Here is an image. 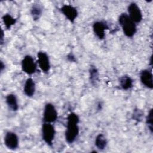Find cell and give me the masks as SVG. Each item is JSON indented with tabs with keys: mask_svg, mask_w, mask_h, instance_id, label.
<instances>
[{
	"mask_svg": "<svg viewBox=\"0 0 153 153\" xmlns=\"http://www.w3.org/2000/svg\"><path fill=\"white\" fill-rule=\"evenodd\" d=\"M35 83L33 79L32 78H27L23 87L24 93L28 97L32 96L35 94Z\"/></svg>",
	"mask_w": 153,
	"mask_h": 153,
	"instance_id": "cell-12",
	"label": "cell"
},
{
	"mask_svg": "<svg viewBox=\"0 0 153 153\" xmlns=\"http://www.w3.org/2000/svg\"><path fill=\"white\" fill-rule=\"evenodd\" d=\"M0 68H1V71L2 72L3 70H4V69L5 68V65L4 64V63L2 62V61H1V67H0Z\"/></svg>",
	"mask_w": 153,
	"mask_h": 153,
	"instance_id": "cell-23",
	"label": "cell"
},
{
	"mask_svg": "<svg viewBox=\"0 0 153 153\" xmlns=\"http://www.w3.org/2000/svg\"><path fill=\"white\" fill-rule=\"evenodd\" d=\"M143 114H144V113L142 110H140L138 108H136L133 111V113L132 114V118L134 120H136L138 122L141 121L143 118Z\"/></svg>",
	"mask_w": 153,
	"mask_h": 153,
	"instance_id": "cell-20",
	"label": "cell"
},
{
	"mask_svg": "<svg viewBox=\"0 0 153 153\" xmlns=\"http://www.w3.org/2000/svg\"><path fill=\"white\" fill-rule=\"evenodd\" d=\"M89 75H90V81L91 84L95 86L97 85L99 82V74L97 69L95 66L91 65L89 69Z\"/></svg>",
	"mask_w": 153,
	"mask_h": 153,
	"instance_id": "cell-15",
	"label": "cell"
},
{
	"mask_svg": "<svg viewBox=\"0 0 153 153\" xmlns=\"http://www.w3.org/2000/svg\"><path fill=\"white\" fill-rule=\"evenodd\" d=\"M146 123L148 127L149 130L151 133H152L153 131V112L152 109H151L146 116Z\"/></svg>",
	"mask_w": 153,
	"mask_h": 153,
	"instance_id": "cell-19",
	"label": "cell"
},
{
	"mask_svg": "<svg viewBox=\"0 0 153 153\" xmlns=\"http://www.w3.org/2000/svg\"><path fill=\"white\" fill-rule=\"evenodd\" d=\"M118 23L126 36L131 38L136 32V25L127 14H120L118 17Z\"/></svg>",
	"mask_w": 153,
	"mask_h": 153,
	"instance_id": "cell-2",
	"label": "cell"
},
{
	"mask_svg": "<svg viewBox=\"0 0 153 153\" xmlns=\"http://www.w3.org/2000/svg\"><path fill=\"white\" fill-rule=\"evenodd\" d=\"M56 134V130L53 124L49 123H44L42 126V137L44 141L50 146L53 144Z\"/></svg>",
	"mask_w": 153,
	"mask_h": 153,
	"instance_id": "cell-3",
	"label": "cell"
},
{
	"mask_svg": "<svg viewBox=\"0 0 153 153\" xmlns=\"http://www.w3.org/2000/svg\"><path fill=\"white\" fill-rule=\"evenodd\" d=\"M5 102L8 108L13 111H17L19 108L17 99L15 94L10 93L5 97Z\"/></svg>",
	"mask_w": 153,
	"mask_h": 153,
	"instance_id": "cell-13",
	"label": "cell"
},
{
	"mask_svg": "<svg viewBox=\"0 0 153 153\" xmlns=\"http://www.w3.org/2000/svg\"><path fill=\"white\" fill-rule=\"evenodd\" d=\"M119 82L121 87L124 90H127L133 87V81L128 75H125L121 76L120 78Z\"/></svg>",
	"mask_w": 153,
	"mask_h": 153,
	"instance_id": "cell-14",
	"label": "cell"
},
{
	"mask_svg": "<svg viewBox=\"0 0 153 153\" xmlns=\"http://www.w3.org/2000/svg\"><path fill=\"white\" fill-rule=\"evenodd\" d=\"M31 15L34 20H37L39 19L42 14V8L38 4H33L30 10Z\"/></svg>",
	"mask_w": 153,
	"mask_h": 153,
	"instance_id": "cell-17",
	"label": "cell"
},
{
	"mask_svg": "<svg viewBox=\"0 0 153 153\" xmlns=\"http://www.w3.org/2000/svg\"><path fill=\"white\" fill-rule=\"evenodd\" d=\"M22 70L28 75L33 74L36 71V64L30 55L25 56L22 61Z\"/></svg>",
	"mask_w": 153,
	"mask_h": 153,
	"instance_id": "cell-5",
	"label": "cell"
},
{
	"mask_svg": "<svg viewBox=\"0 0 153 153\" xmlns=\"http://www.w3.org/2000/svg\"><path fill=\"white\" fill-rule=\"evenodd\" d=\"M140 81L146 87L152 89L153 88V78L152 72L148 69L142 71L140 74Z\"/></svg>",
	"mask_w": 153,
	"mask_h": 153,
	"instance_id": "cell-11",
	"label": "cell"
},
{
	"mask_svg": "<svg viewBox=\"0 0 153 153\" xmlns=\"http://www.w3.org/2000/svg\"><path fill=\"white\" fill-rule=\"evenodd\" d=\"M4 143L6 147L10 150H15L19 146V138L17 134L13 131H8L4 137Z\"/></svg>",
	"mask_w": 153,
	"mask_h": 153,
	"instance_id": "cell-7",
	"label": "cell"
},
{
	"mask_svg": "<svg viewBox=\"0 0 153 153\" xmlns=\"http://www.w3.org/2000/svg\"><path fill=\"white\" fill-rule=\"evenodd\" d=\"M68 57V59L71 61V62H75V57L74 56V55L72 54H69L67 56Z\"/></svg>",
	"mask_w": 153,
	"mask_h": 153,
	"instance_id": "cell-21",
	"label": "cell"
},
{
	"mask_svg": "<svg viewBox=\"0 0 153 153\" xmlns=\"http://www.w3.org/2000/svg\"><path fill=\"white\" fill-rule=\"evenodd\" d=\"M79 117L75 113L72 112L68 116L66 129L65 131V139L68 143H72L77 138L79 131Z\"/></svg>",
	"mask_w": 153,
	"mask_h": 153,
	"instance_id": "cell-1",
	"label": "cell"
},
{
	"mask_svg": "<svg viewBox=\"0 0 153 153\" xmlns=\"http://www.w3.org/2000/svg\"><path fill=\"white\" fill-rule=\"evenodd\" d=\"M3 40H4V31L1 30V44H3Z\"/></svg>",
	"mask_w": 153,
	"mask_h": 153,
	"instance_id": "cell-22",
	"label": "cell"
},
{
	"mask_svg": "<svg viewBox=\"0 0 153 153\" xmlns=\"http://www.w3.org/2000/svg\"><path fill=\"white\" fill-rule=\"evenodd\" d=\"M107 145V140L103 134H98L95 139V146L100 150L104 149Z\"/></svg>",
	"mask_w": 153,
	"mask_h": 153,
	"instance_id": "cell-16",
	"label": "cell"
},
{
	"mask_svg": "<svg viewBox=\"0 0 153 153\" xmlns=\"http://www.w3.org/2000/svg\"><path fill=\"white\" fill-rule=\"evenodd\" d=\"M2 21L7 29H10L11 27L16 22V19L13 17L10 14H6L2 16Z\"/></svg>",
	"mask_w": 153,
	"mask_h": 153,
	"instance_id": "cell-18",
	"label": "cell"
},
{
	"mask_svg": "<svg viewBox=\"0 0 153 153\" xmlns=\"http://www.w3.org/2000/svg\"><path fill=\"white\" fill-rule=\"evenodd\" d=\"M128 16L136 23H140L142 20V14L139 7L134 2L131 3L128 7Z\"/></svg>",
	"mask_w": 153,
	"mask_h": 153,
	"instance_id": "cell-6",
	"label": "cell"
},
{
	"mask_svg": "<svg viewBox=\"0 0 153 153\" xmlns=\"http://www.w3.org/2000/svg\"><path fill=\"white\" fill-rule=\"evenodd\" d=\"M58 118L57 111L54 106L48 103L45 105L43 112V121L44 123H54Z\"/></svg>",
	"mask_w": 153,
	"mask_h": 153,
	"instance_id": "cell-4",
	"label": "cell"
},
{
	"mask_svg": "<svg viewBox=\"0 0 153 153\" xmlns=\"http://www.w3.org/2000/svg\"><path fill=\"white\" fill-rule=\"evenodd\" d=\"M38 63L43 72L47 73L50 69V60L48 55L44 51H39L37 54Z\"/></svg>",
	"mask_w": 153,
	"mask_h": 153,
	"instance_id": "cell-8",
	"label": "cell"
},
{
	"mask_svg": "<svg viewBox=\"0 0 153 153\" xmlns=\"http://www.w3.org/2000/svg\"><path fill=\"white\" fill-rule=\"evenodd\" d=\"M108 24L103 21H97L93 23V30L96 36L100 39H103L105 36V30L108 29Z\"/></svg>",
	"mask_w": 153,
	"mask_h": 153,
	"instance_id": "cell-9",
	"label": "cell"
},
{
	"mask_svg": "<svg viewBox=\"0 0 153 153\" xmlns=\"http://www.w3.org/2000/svg\"><path fill=\"white\" fill-rule=\"evenodd\" d=\"M61 12L72 23H74L78 16V11L76 8L71 5H64L60 8Z\"/></svg>",
	"mask_w": 153,
	"mask_h": 153,
	"instance_id": "cell-10",
	"label": "cell"
}]
</instances>
